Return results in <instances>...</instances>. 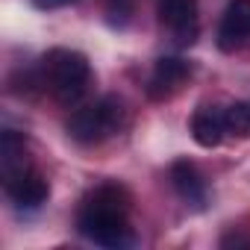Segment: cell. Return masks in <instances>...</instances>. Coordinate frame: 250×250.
<instances>
[{
  "instance_id": "3",
  "label": "cell",
  "mask_w": 250,
  "mask_h": 250,
  "mask_svg": "<svg viewBox=\"0 0 250 250\" xmlns=\"http://www.w3.org/2000/svg\"><path fill=\"white\" fill-rule=\"evenodd\" d=\"M127 124V109L118 97H100L94 103L77 106L71 112V118L65 121V130L71 136V142L77 145H100L106 139H112L115 133L124 130Z\"/></svg>"
},
{
  "instance_id": "9",
  "label": "cell",
  "mask_w": 250,
  "mask_h": 250,
  "mask_svg": "<svg viewBox=\"0 0 250 250\" xmlns=\"http://www.w3.org/2000/svg\"><path fill=\"white\" fill-rule=\"evenodd\" d=\"M168 177H171V186H174L177 197H180L186 206H191V209H197V212L206 209L209 191H206V180H203V174L197 171L194 162L177 159V162L168 168Z\"/></svg>"
},
{
  "instance_id": "7",
  "label": "cell",
  "mask_w": 250,
  "mask_h": 250,
  "mask_svg": "<svg viewBox=\"0 0 250 250\" xmlns=\"http://www.w3.org/2000/svg\"><path fill=\"white\" fill-rule=\"evenodd\" d=\"M188 77H191V62H186L183 56H162V59H156L145 91H147L150 100L162 103V100L174 97Z\"/></svg>"
},
{
  "instance_id": "4",
  "label": "cell",
  "mask_w": 250,
  "mask_h": 250,
  "mask_svg": "<svg viewBox=\"0 0 250 250\" xmlns=\"http://www.w3.org/2000/svg\"><path fill=\"white\" fill-rule=\"evenodd\" d=\"M0 177H3V191H6L9 203L18 212H36L50 197V186L36 171V165H27V168L12 171V174H0Z\"/></svg>"
},
{
  "instance_id": "2",
  "label": "cell",
  "mask_w": 250,
  "mask_h": 250,
  "mask_svg": "<svg viewBox=\"0 0 250 250\" xmlns=\"http://www.w3.org/2000/svg\"><path fill=\"white\" fill-rule=\"evenodd\" d=\"M36 68H39L42 88L53 100H59L62 106H77L85 97L88 85H91L88 56L80 53V50H71V47H53V50H47Z\"/></svg>"
},
{
  "instance_id": "8",
  "label": "cell",
  "mask_w": 250,
  "mask_h": 250,
  "mask_svg": "<svg viewBox=\"0 0 250 250\" xmlns=\"http://www.w3.org/2000/svg\"><path fill=\"white\" fill-rule=\"evenodd\" d=\"M188 133L200 147H218L227 136H232L227 106H197L188 121Z\"/></svg>"
},
{
  "instance_id": "1",
  "label": "cell",
  "mask_w": 250,
  "mask_h": 250,
  "mask_svg": "<svg viewBox=\"0 0 250 250\" xmlns=\"http://www.w3.org/2000/svg\"><path fill=\"white\" fill-rule=\"evenodd\" d=\"M133 194L121 183H100L94 186L77 209V232L91 244L124 250L136 244V232L130 224Z\"/></svg>"
},
{
  "instance_id": "6",
  "label": "cell",
  "mask_w": 250,
  "mask_h": 250,
  "mask_svg": "<svg viewBox=\"0 0 250 250\" xmlns=\"http://www.w3.org/2000/svg\"><path fill=\"white\" fill-rule=\"evenodd\" d=\"M250 42V0H229L215 33V44L224 53H235Z\"/></svg>"
},
{
  "instance_id": "5",
  "label": "cell",
  "mask_w": 250,
  "mask_h": 250,
  "mask_svg": "<svg viewBox=\"0 0 250 250\" xmlns=\"http://www.w3.org/2000/svg\"><path fill=\"white\" fill-rule=\"evenodd\" d=\"M156 15L162 30L174 39L180 47H191L200 36V15H197V0H159Z\"/></svg>"
},
{
  "instance_id": "10",
  "label": "cell",
  "mask_w": 250,
  "mask_h": 250,
  "mask_svg": "<svg viewBox=\"0 0 250 250\" xmlns=\"http://www.w3.org/2000/svg\"><path fill=\"white\" fill-rule=\"evenodd\" d=\"M71 3H77V0H33V6H36V9H42V12L65 9V6H71Z\"/></svg>"
}]
</instances>
